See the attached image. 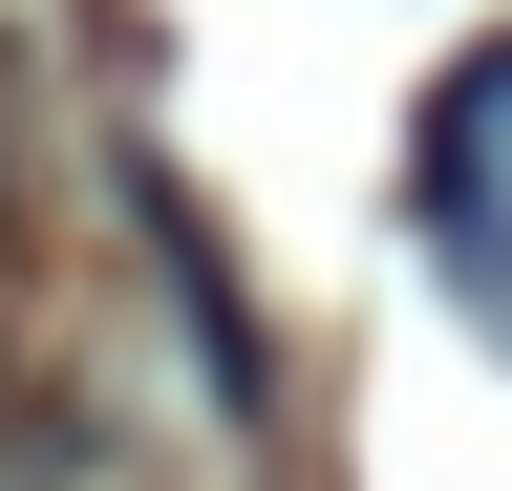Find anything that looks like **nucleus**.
Here are the masks:
<instances>
[{
  "mask_svg": "<svg viewBox=\"0 0 512 491\" xmlns=\"http://www.w3.org/2000/svg\"><path fill=\"white\" fill-rule=\"evenodd\" d=\"M0 342H22V171H0Z\"/></svg>",
  "mask_w": 512,
  "mask_h": 491,
  "instance_id": "f257e3e1",
  "label": "nucleus"
}]
</instances>
